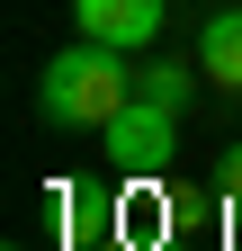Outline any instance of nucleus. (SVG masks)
Listing matches in <instances>:
<instances>
[{
    "instance_id": "obj_5",
    "label": "nucleus",
    "mask_w": 242,
    "mask_h": 251,
    "mask_svg": "<svg viewBox=\"0 0 242 251\" xmlns=\"http://www.w3.org/2000/svg\"><path fill=\"white\" fill-rule=\"evenodd\" d=\"M189 90H197V72H189V63H144V72H135V99H153V108H189Z\"/></svg>"
},
{
    "instance_id": "obj_7",
    "label": "nucleus",
    "mask_w": 242,
    "mask_h": 251,
    "mask_svg": "<svg viewBox=\"0 0 242 251\" xmlns=\"http://www.w3.org/2000/svg\"><path fill=\"white\" fill-rule=\"evenodd\" d=\"M9 251H18V242H9Z\"/></svg>"
},
{
    "instance_id": "obj_6",
    "label": "nucleus",
    "mask_w": 242,
    "mask_h": 251,
    "mask_svg": "<svg viewBox=\"0 0 242 251\" xmlns=\"http://www.w3.org/2000/svg\"><path fill=\"white\" fill-rule=\"evenodd\" d=\"M216 188H224V215H233V225H242V144H233L224 162H216Z\"/></svg>"
},
{
    "instance_id": "obj_1",
    "label": "nucleus",
    "mask_w": 242,
    "mask_h": 251,
    "mask_svg": "<svg viewBox=\"0 0 242 251\" xmlns=\"http://www.w3.org/2000/svg\"><path fill=\"white\" fill-rule=\"evenodd\" d=\"M135 99V72H126V54L99 45V36H81L45 63V81H36V117L45 126H63V135H99V126Z\"/></svg>"
},
{
    "instance_id": "obj_3",
    "label": "nucleus",
    "mask_w": 242,
    "mask_h": 251,
    "mask_svg": "<svg viewBox=\"0 0 242 251\" xmlns=\"http://www.w3.org/2000/svg\"><path fill=\"white\" fill-rule=\"evenodd\" d=\"M162 18H170V0H72V27L117 45V54H144L162 36Z\"/></svg>"
},
{
    "instance_id": "obj_2",
    "label": "nucleus",
    "mask_w": 242,
    "mask_h": 251,
    "mask_svg": "<svg viewBox=\"0 0 242 251\" xmlns=\"http://www.w3.org/2000/svg\"><path fill=\"white\" fill-rule=\"evenodd\" d=\"M99 144H108V171L126 179V188H153V179H170L179 117H170V108H153V99H126V108L99 126Z\"/></svg>"
},
{
    "instance_id": "obj_4",
    "label": "nucleus",
    "mask_w": 242,
    "mask_h": 251,
    "mask_svg": "<svg viewBox=\"0 0 242 251\" xmlns=\"http://www.w3.org/2000/svg\"><path fill=\"white\" fill-rule=\"evenodd\" d=\"M197 72L216 81V90H242V0L197 27Z\"/></svg>"
}]
</instances>
